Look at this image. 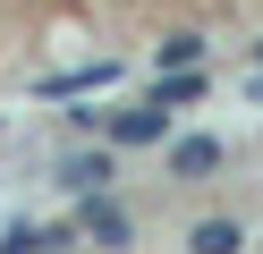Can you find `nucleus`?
Listing matches in <instances>:
<instances>
[{
	"label": "nucleus",
	"instance_id": "nucleus-8",
	"mask_svg": "<svg viewBox=\"0 0 263 254\" xmlns=\"http://www.w3.org/2000/svg\"><path fill=\"white\" fill-rule=\"evenodd\" d=\"M187 246H195V254H238V246H246V220H221V212H212V220L187 229Z\"/></svg>",
	"mask_w": 263,
	"mask_h": 254
},
{
	"label": "nucleus",
	"instance_id": "nucleus-9",
	"mask_svg": "<svg viewBox=\"0 0 263 254\" xmlns=\"http://www.w3.org/2000/svg\"><path fill=\"white\" fill-rule=\"evenodd\" d=\"M204 34H161V43H153V68H204Z\"/></svg>",
	"mask_w": 263,
	"mask_h": 254
},
{
	"label": "nucleus",
	"instance_id": "nucleus-1",
	"mask_svg": "<svg viewBox=\"0 0 263 254\" xmlns=\"http://www.w3.org/2000/svg\"><path fill=\"white\" fill-rule=\"evenodd\" d=\"M170 119H178V110H161V102L144 93V102H110V110L93 119V135H102L110 152H136V144H161V135H170Z\"/></svg>",
	"mask_w": 263,
	"mask_h": 254
},
{
	"label": "nucleus",
	"instance_id": "nucleus-10",
	"mask_svg": "<svg viewBox=\"0 0 263 254\" xmlns=\"http://www.w3.org/2000/svg\"><path fill=\"white\" fill-rule=\"evenodd\" d=\"M255 60H263V34H255Z\"/></svg>",
	"mask_w": 263,
	"mask_h": 254
},
{
	"label": "nucleus",
	"instance_id": "nucleus-5",
	"mask_svg": "<svg viewBox=\"0 0 263 254\" xmlns=\"http://www.w3.org/2000/svg\"><path fill=\"white\" fill-rule=\"evenodd\" d=\"M119 85V60H93V68H68V76H43L34 93L43 102H77V93H110Z\"/></svg>",
	"mask_w": 263,
	"mask_h": 254
},
{
	"label": "nucleus",
	"instance_id": "nucleus-6",
	"mask_svg": "<svg viewBox=\"0 0 263 254\" xmlns=\"http://www.w3.org/2000/svg\"><path fill=\"white\" fill-rule=\"evenodd\" d=\"M0 246H9V254H51V246H77V229H68V220H9Z\"/></svg>",
	"mask_w": 263,
	"mask_h": 254
},
{
	"label": "nucleus",
	"instance_id": "nucleus-2",
	"mask_svg": "<svg viewBox=\"0 0 263 254\" xmlns=\"http://www.w3.org/2000/svg\"><path fill=\"white\" fill-rule=\"evenodd\" d=\"M229 161L221 135H161V178H212Z\"/></svg>",
	"mask_w": 263,
	"mask_h": 254
},
{
	"label": "nucleus",
	"instance_id": "nucleus-7",
	"mask_svg": "<svg viewBox=\"0 0 263 254\" xmlns=\"http://www.w3.org/2000/svg\"><path fill=\"white\" fill-rule=\"evenodd\" d=\"M153 102H161V110L204 102V68H153Z\"/></svg>",
	"mask_w": 263,
	"mask_h": 254
},
{
	"label": "nucleus",
	"instance_id": "nucleus-4",
	"mask_svg": "<svg viewBox=\"0 0 263 254\" xmlns=\"http://www.w3.org/2000/svg\"><path fill=\"white\" fill-rule=\"evenodd\" d=\"M110 178H119V152H110V144H93V152H68V161H60V186H68V195H102Z\"/></svg>",
	"mask_w": 263,
	"mask_h": 254
},
{
	"label": "nucleus",
	"instance_id": "nucleus-3",
	"mask_svg": "<svg viewBox=\"0 0 263 254\" xmlns=\"http://www.w3.org/2000/svg\"><path fill=\"white\" fill-rule=\"evenodd\" d=\"M77 237H93V246H127V237H136V220L119 212V203H110V186L102 195H77V220H68Z\"/></svg>",
	"mask_w": 263,
	"mask_h": 254
}]
</instances>
